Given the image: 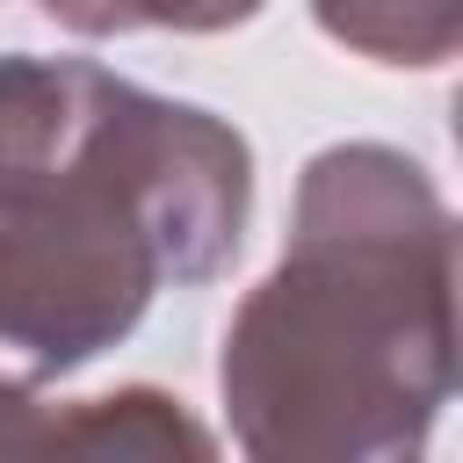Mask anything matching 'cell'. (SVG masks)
I'll return each mask as SVG.
<instances>
[{
  "instance_id": "cell-1",
  "label": "cell",
  "mask_w": 463,
  "mask_h": 463,
  "mask_svg": "<svg viewBox=\"0 0 463 463\" xmlns=\"http://www.w3.org/2000/svg\"><path fill=\"white\" fill-rule=\"evenodd\" d=\"M456 383V232L391 145L304 166L282 268L224 333V405L246 456H412Z\"/></svg>"
},
{
  "instance_id": "cell-2",
  "label": "cell",
  "mask_w": 463,
  "mask_h": 463,
  "mask_svg": "<svg viewBox=\"0 0 463 463\" xmlns=\"http://www.w3.org/2000/svg\"><path fill=\"white\" fill-rule=\"evenodd\" d=\"M246 203L253 152L232 123L94 65L65 145L0 174V412L116 347L159 282H210Z\"/></svg>"
},
{
  "instance_id": "cell-3",
  "label": "cell",
  "mask_w": 463,
  "mask_h": 463,
  "mask_svg": "<svg viewBox=\"0 0 463 463\" xmlns=\"http://www.w3.org/2000/svg\"><path fill=\"white\" fill-rule=\"evenodd\" d=\"M0 456H210V434L159 391H116L80 405H7Z\"/></svg>"
},
{
  "instance_id": "cell-4",
  "label": "cell",
  "mask_w": 463,
  "mask_h": 463,
  "mask_svg": "<svg viewBox=\"0 0 463 463\" xmlns=\"http://www.w3.org/2000/svg\"><path fill=\"white\" fill-rule=\"evenodd\" d=\"M318 29L383 65H449L463 43V0H311Z\"/></svg>"
},
{
  "instance_id": "cell-5",
  "label": "cell",
  "mask_w": 463,
  "mask_h": 463,
  "mask_svg": "<svg viewBox=\"0 0 463 463\" xmlns=\"http://www.w3.org/2000/svg\"><path fill=\"white\" fill-rule=\"evenodd\" d=\"M51 22L80 29V36H123V29H239L260 14V0H36Z\"/></svg>"
}]
</instances>
